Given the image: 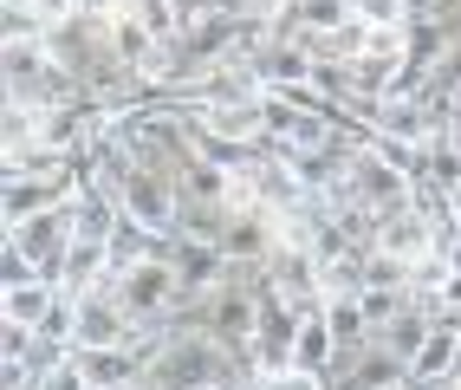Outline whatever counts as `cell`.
Instances as JSON below:
<instances>
[{"label": "cell", "mask_w": 461, "mask_h": 390, "mask_svg": "<svg viewBox=\"0 0 461 390\" xmlns=\"http://www.w3.org/2000/svg\"><path fill=\"white\" fill-rule=\"evenodd\" d=\"M416 195V176L403 169V163H390L384 150H371V137H364V150L351 157V169H345V183H338V195H325V202H345V208H371V215L384 222L390 208H403Z\"/></svg>", "instance_id": "cell-1"}, {"label": "cell", "mask_w": 461, "mask_h": 390, "mask_svg": "<svg viewBox=\"0 0 461 390\" xmlns=\"http://www.w3.org/2000/svg\"><path fill=\"white\" fill-rule=\"evenodd\" d=\"M104 345H137V313L124 306L111 274L72 293V351H104Z\"/></svg>", "instance_id": "cell-2"}, {"label": "cell", "mask_w": 461, "mask_h": 390, "mask_svg": "<svg viewBox=\"0 0 461 390\" xmlns=\"http://www.w3.org/2000/svg\"><path fill=\"white\" fill-rule=\"evenodd\" d=\"M117 208H124V222L149 228L157 241H176L182 234V189H176V176L149 169V163H137L124 183H117Z\"/></svg>", "instance_id": "cell-3"}, {"label": "cell", "mask_w": 461, "mask_h": 390, "mask_svg": "<svg viewBox=\"0 0 461 390\" xmlns=\"http://www.w3.org/2000/svg\"><path fill=\"white\" fill-rule=\"evenodd\" d=\"M371 248L390 254V260H403V267H422V260H436V254L448 248V228L429 215V208L403 202V208H390V215L377 222V241H371Z\"/></svg>", "instance_id": "cell-4"}, {"label": "cell", "mask_w": 461, "mask_h": 390, "mask_svg": "<svg viewBox=\"0 0 461 390\" xmlns=\"http://www.w3.org/2000/svg\"><path fill=\"white\" fill-rule=\"evenodd\" d=\"M78 163H59V169H20L0 183V222H26V215H46V208L72 202L78 195Z\"/></svg>", "instance_id": "cell-5"}, {"label": "cell", "mask_w": 461, "mask_h": 390, "mask_svg": "<svg viewBox=\"0 0 461 390\" xmlns=\"http://www.w3.org/2000/svg\"><path fill=\"white\" fill-rule=\"evenodd\" d=\"M72 234H78V222H72V202H59V208H46V215L7 222V248H20V254L33 260L46 280H59V267H66Z\"/></svg>", "instance_id": "cell-6"}, {"label": "cell", "mask_w": 461, "mask_h": 390, "mask_svg": "<svg viewBox=\"0 0 461 390\" xmlns=\"http://www.w3.org/2000/svg\"><path fill=\"white\" fill-rule=\"evenodd\" d=\"M299 325L305 313L293 299H280L267 280H260V319H254V371H286L293 351H299Z\"/></svg>", "instance_id": "cell-7"}, {"label": "cell", "mask_w": 461, "mask_h": 390, "mask_svg": "<svg viewBox=\"0 0 461 390\" xmlns=\"http://www.w3.org/2000/svg\"><path fill=\"white\" fill-rule=\"evenodd\" d=\"M248 66L260 72L267 92H305V85H319V52L299 46V40H267Z\"/></svg>", "instance_id": "cell-8"}, {"label": "cell", "mask_w": 461, "mask_h": 390, "mask_svg": "<svg viewBox=\"0 0 461 390\" xmlns=\"http://www.w3.org/2000/svg\"><path fill=\"white\" fill-rule=\"evenodd\" d=\"M169 260H176V280H182V293H189V306L234 274V260L221 248H214V241H189V234H176V241H169Z\"/></svg>", "instance_id": "cell-9"}, {"label": "cell", "mask_w": 461, "mask_h": 390, "mask_svg": "<svg viewBox=\"0 0 461 390\" xmlns=\"http://www.w3.org/2000/svg\"><path fill=\"white\" fill-rule=\"evenodd\" d=\"M436 319H442V313H436V299H416V293H410V306L396 313V319H384L371 339H377V345H384L403 371H410V358L422 351V339H429V332H436Z\"/></svg>", "instance_id": "cell-10"}, {"label": "cell", "mask_w": 461, "mask_h": 390, "mask_svg": "<svg viewBox=\"0 0 461 390\" xmlns=\"http://www.w3.org/2000/svg\"><path fill=\"white\" fill-rule=\"evenodd\" d=\"M59 299H66V286L59 280H20V286H0V319L14 325H33V332H46V319L59 313Z\"/></svg>", "instance_id": "cell-11"}, {"label": "cell", "mask_w": 461, "mask_h": 390, "mask_svg": "<svg viewBox=\"0 0 461 390\" xmlns=\"http://www.w3.org/2000/svg\"><path fill=\"white\" fill-rule=\"evenodd\" d=\"M345 351L338 345V332H331V319H325V306L319 313H305V325H299V351H293V365H305V371H331V358Z\"/></svg>", "instance_id": "cell-12"}, {"label": "cell", "mask_w": 461, "mask_h": 390, "mask_svg": "<svg viewBox=\"0 0 461 390\" xmlns=\"http://www.w3.org/2000/svg\"><path fill=\"white\" fill-rule=\"evenodd\" d=\"M325 319H331L338 345H364V339H371V313H364L357 293H331V299H325Z\"/></svg>", "instance_id": "cell-13"}, {"label": "cell", "mask_w": 461, "mask_h": 390, "mask_svg": "<svg viewBox=\"0 0 461 390\" xmlns=\"http://www.w3.org/2000/svg\"><path fill=\"white\" fill-rule=\"evenodd\" d=\"M455 345H461V332L436 319V332L422 339V351L410 358V371H422V377H455Z\"/></svg>", "instance_id": "cell-14"}, {"label": "cell", "mask_w": 461, "mask_h": 390, "mask_svg": "<svg viewBox=\"0 0 461 390\" xmlns=\"http://www.w3.org/2000/svg\"><path fill=\"white\" fill-rule=\"evenodd\" d=\"M124 14H131L157 46H163V40H182V14H176V0H124Z\"/></svg>", "instance_id": "cell-15"}, {"label": "cell", "mask_w": 461, "mask_h": 390, "mask_svg": "<svg viewBox=\"0 0 461 390\" xmlns=\"http://www.w3.org/2000/svg\"><path fill=\"white\" fill-rule=\"evenodd\" d=\"M254 390H331V384L305 365H286V371H254Z\"/></svg>", "instance_id": "cell-16"}, {"label": "cell", "mask_w": 461, "mask_h": 390, "mask_svg": "<svg viewBox=\"0 0 461 390\" xmlns=\"http://www.w3.org/2000/svg\"><path fill=\"white\" fill-rule=\"evenodd\" d=\"M429 92H442L448 104L461 98V40H455V46L436 59V66H429Z\"/></svg>", "instance_id": "cell-17"}, {"label": "cell", "mask_w": 461, "mask_h": 390, "mask_svg": "<svg viewBox=\"0 0 461 390\" xmlns=\"http://www.w3.org/2000/svg\"><path fill=\"white\" fill-rule=\"evenodd\" d=\"M364 26H410V0H351Z\"/></svg>", "instance_id": "cell-18"}, {"label": "cell", "mask_w": 461, "mask_h": 390, "mask_svg": "<svg viewBox=\"0 0 461 390\" xmlns=\"http://www.w3.org/2000/svg\"><path fill=\"white\" fill-rule=\"evenodd\" d=\"M442 137L461 150V98H455V104H448V117H442Z\"/></svg>", "instance_id": "cell-19"}, {"label": "cell", "mask_w": 461, "mask_h": 390, "mask_svg": "<svg viewBox=\"0 0 461 390\" xmlns=\"http://www.w3.org/2000/svg\"><path fill=\"white\" fill-rule=\"evenodd\" d=\"M240 7H248V14H267V20H273V14L286 7V0H240Z\"/></svg>", "instance_id": "cell-20"}, {"label": "cell", "mask_w": 461, "mask_h": 390, "mask_svg": "<svg viewBox=\"0 0 461 390\" xmlns=\"http://www.w3.org/2000/svg\"><path fill=\"white\" fill-rule=\"evenodd\" d=\"M91 390H131V384H91Z\"/></svg>", "instance_id": "cell-21"}, {"label": "cell", "mask_w": 461, "mask_h": 390, "mask_svg": "<svg viewBox=\"0 0 461 390\" xmlns=\"http://www.w3.org/2000/svg\"><path fill=\"white\" fill-rule=\"evenodd\" d=\"M371 390H403V377H396V384H371Z\"/></svg>", "instance_id": "cell-22"}, {"label": "cell", "mask_w": 461, "mask_h": 390, "mask_svg": "<svg viewBox=\"0 0 461 390\" xmlns=\"http://www.w3.org/2000/svg\"><path fill=\"white\" fill-rule=\"evenodd\" d=\"M455 377H461V345H455Z\"/></svg>", "instance_id": "cell-23"}, {"label": "cell", "mask_w": 461, "mask_h": 390, "mask_svg": "<svg viewBox=\"0 0 461 390\" xmlns=\"http://www.w3.org/2000/svg\"><path fill=\"white\" fill-rule=\"evenodd\" d=\"M228 7H240V0H228Z\"/></svg>", "instance_id": "cell-24"}, {"label": "cell", "mask_w": 461, "mask_h": 390, "mask_svg": "<svg viewBox=\"0 0 461 390\" xmlns=\"http://www.w3.org/2000/svg\"><path fill=\"white\" fill-rule=\"evenodd\" d=\"M455 234H461V228H455Z\"/></svg>", "instance_id": "cell-25"}]
</instances>
